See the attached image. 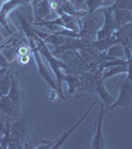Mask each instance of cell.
<instances>
[{
  "instance_id": "6da1fadb",
  "label": "cell",
  "mask_w": 132,
  "mask_h": 149,
  "mask_svg": "<svg viewBox=\"0 0 132 149\" xmlns=\"http://www.w3.org/2000/svg\"><path fill=\"white\" fill-rule=\"evenodd\" d=\"M104 22V14L99 10L94 11L92 14H85L83 18V27L80 31V39L88 45L90 42L97 39V34Z\"/></svg>"
},
{
  "instance_id": "7a4b0ae2",
  "label": "cell",
  "mask_w": 132,
  "mask_h": 149,
  "mask_svg": "<svg viewBox=\"0 0 132 149\" xmlns=\"http://www.w3.org/2000/svg\"><path fill=\"white\" fill-rule=\"evenodd\" d=\"M38 51L40 52V54L44 55L45 58L48 60L50 66L54 71L55 74H56L57 81H56V86H57V92L59 93V95L61 97L63 100H66L63 93V88H62V84H63V76H64V72L62 71V69L65 70L66 68V65L62 60L58 59L52 54V52L48 49V47L46 46L44 42L42 40H40L38 42V47H37Z\"/></svg>"
},
{
  "instance_id": "3957f363",
  "label": "cell",
  "mask_w": 132,
  "mask_h": 149,
  "mask_svg": "<svg viewBox=\"0 0 132 149\" xmlns=\"http://www.w3.org/2000/svg\"><path fill=\"white\" fill-rule=\"evenodd\" d=\"M131 102H132V81L130 76H128L121 83L118 98L115 100V102L108 107L107 111L108 110L110 111V110L115 109L116 107H122L126 110H128L130 109Z\"/></svg>"
},
{
  "instance_id": "277c9868",
  "label": "cell",
  "mask_w": 132,
  "mask_h": 149,
  "mask_svg": "<svg viewBox=\"0 0 132 149\" xmlns=\"http://www.w3.org/2000/svg\"><path fill=\"white\" fill-rule=\"evenodd\" d=\"M97 10H99L104 14V23H102V27L98 30L95 40H101L113 35L115 31V23L113 20V16H112V11H110L107 7L97 9Z\"/></svg>"
},
{
  "instance_id": "5b68a950",
  "label": "cell",
  "mask_w": 132,
  "mask_h": 149,
  "mask_svg": "<svg viewBox=\"0 0 132 149\" xmlns=\"http://www.w3.org/2000/svg\"><path fill=\"white\" fill-rule=\"evenodd\" d=\"M30 44H31V47H32L33 49V54H34V58H35V61L36 63L38 65V70H39V74H41V77H42L43 79L45 80V81L51 86L52 90H56L57 91V86H56V81L53 80L51 74H50V72L48 71V69L45 67L44 65V62H43L42 60V57H41V54L40 52L38 51L37 47L35 46V42L33 40H30ZM58 93V92H57Z\"/></svg>"
},
{
  "instance_id": "8992f818",
  "label": "cell",
  "mask_w": 132,
  "mask_h": 149,
  "mask_svg": "<svg viewBox=\"0 0 132 149\" xmlns=\"http://www.w3.org/2000/svg\"><path fill=\"white\" fill-rule=\"evenodd\" d=\"M104 103H101L100 112L94 124V137H93L92 144V148L93 149H104L105 147V139L104 136V131H102V122H104Z\"/></svg>"
},
{
  "instance_id": "52a82bcc",
  "label": "cell",
  "mask_w": 132,
  "mask_h": 149,
  "mask_svg": "<svg viewBox=\"0 0 132 149\" xmlns=\"http://www.w3.org/2000/svg\"><path fill=\"white\" fill-rule=\"evenodd\" d=\"M7 97L16 104V107L20 109L21 102H22V92L19 88V76L18 73H15L11 76V84L9 92L7 93Z\"/></svg>"
},
{
  "instance_id": "ba28073f",
  "label": "cell",
  "mask_w": 132,
  "mask_h": 149,
  "mask_svg": "<svg viewBox=\"0 0 132 149\" xmlns=\"http://www.w3.org/2000/svg\"><path fill=\"white\" fill-rule=\"evenodd\" d=\"M114 37L116 38L117 43L121 44L123 47L131 48V38H132V23H126L121 26L119 29L114 31Z\"/></svg>"
},
{
  "instance_id": "9c48e42d",
  "label": "cell",
  "mask_w": 132,
  "mask_h": 149,
  "mask_svg": "<svg viewBox=\"0 0 132 149\" xmlns=\"http://www.w3.org/2000/svg\"><path fill=\"white\" fill-rule=\"evenodd\" d=\"M95 104H97V102H92V104L90 105V107H88V109L86 110V111H85V113L83 114V116L81 117V119H80V120H79L78 122H76V123L75 125H74V126H72L71 128L69 129V130H67L66 132H65V133L63 134V135H61V137H60L59 139H58V140H56V141H54V142H53L52 148H54V149H57V148H61L62 146L64 145V143H65V142H66V141H67V139H68V138L69 137V136H71V134L73 133V132L75 131L76 129L78 128V127L81 125V122H83V120H85V117L88 116V114L90 113V110L92 109V107H94Z\"/></svg>"
},
{
  "instance_id": "30bf717a",
  "label": "cell",
  "mask_w": 132,
  "mask_h": 149,
  "mask_svg": "<svg viewBox=\"0 0 132 149\" xmlns=\"http://www.w3.org/2000/svg\"><path fill=\"white\" fill-rule=\"evenodd\" d=\"M20 4H25V2L23 0H7L1 6V10H0V24L2 26H4L8 32H10V30H9L8 26H7V24H8L7 23V16L16 6L20 5Z\"/></svg>"
},
{
  "instance_id": "8fae6325",
  "label": "cell",
  "mask_w": 132,
  "mask_h": 149,
  "mask_svg": "<svg viewBox=\"0 0 132 149\" xmlns=\"http://www.w3.org/2000/svg\"><path fill=\"white\" fill-rule=\"evenodd\" d=\"M9 135L11 138L19 141L21 144L23 143L26 135V124L24 119H18L17 121H14L10 125V131Z\"/></svg>"
},
{
  "instance_id": "7c38bea8",
  "label": "cell",
  "mask_w": 132,
  "mask_h": 149,
  "mask_svg": "<svg viewBox=\"0 0 132 149\" xmlns=\"http://www.w3.org/2000/svg\"><path fill=\"white\" fill-rule=\"evenodd\" d=\"M95 93H97V95H99L100 98L102 100V102H104V105H106V109L104 110L107 111L108 107L115 102V97H112L108 93V91L106 90L102 78H99L97 81V84H95Z\"/></svg>"
},
{
  "instance_id": "4fadbf2b",
  "label": "cell",
  "mask_w": 132,
  "mask_h": 149,
  "mask_svg": "<svg viewBox=\"0 0 132 149\" xmlns=\"http://www.w3.org/2000/svg\"><path fill=\"white\" fill-rule=\"evenodd\" d=\"M35 6V22L43 21L52 12V6L49 0H41Z\"/></svg>"
},
{
  "instance_id": "5bb4252c",
  "label": "cell",
  "mask_w": 132,
  "mask_h": 149,
  "mask_svg": "<svg viewBox=\"0 0 132 149\" xmlns=\"http://www.w3.org/2000/svg\"><path fill=\"white\" fill-rule=\"evenodd\" d=\"M131 11L124 10V9H117L112 11V16L115 23V31L119 29L124 24L131 22Z\"/></svg>"
},
{
  "instance_id": "9a60e30c",
  "label": "cell",
  "mask_w": 132,
  "mask_h": 149,
  "mask_svg": "<svg viewBox=\"0 0 132 149\" xmlns=\"http://www.w3.org/2000/svg\"><path fill=\"white\" fill-rule=\"evenodd\" d=\"M0 111L9 115H18L20 109L7 95L0 97Z\"/></svg>"
},
{
  "instance_id": "2e32d148",
  "label": "cell",
  "mask_w": 132,
  "mask_h": 149,
  "mask_svg": "<svg viewBox=\"0 0 132 149\" xmlns=\"http://www.w3.org/2000/svg\"><path fill=\"white\" fill-rule=\"evenodd\" d=\"M130 64L131 63H125L122 65L109 67V68H105L102 72V79L105 80L107 78L122 73H128V76H130Z\"/></svg>"
},
{
  "instance_id": "e0dca14e",
  "label": "cell",
  "mask_w": 132,
  "mask_h": 149,
  "mask_svg": "<svg viewBox=\"0 0 132 149\" xmlns=\"http://www.w3.org/2000/svg\"><path fill=\"white\" fill-rule=\"evenodd\" d=\"M115 43H117L116 38L114 37V35H111L110 37L104 38V39L92 41V42H90V44H88V46L94 48V49H97V51H99V52H104V51H106L110 46L115 44Z\"/></svg>"
},
{
  "instance_id": "ac0fdd59",
  "label": "cell",
  "mask_w": 132,
  "mask_h": 149,
  "mask_svg": "<svg viewBox=\"0 0 132 149\" xmlns=\"http://www.w3.org/2000/svg\"><path fill=\"white\" fill-rule=\"evenodd\" d=\"M106 54H107V56H108L109 60L125 59L124 48L121 44H119V43H115L112 46H110L108 49L106 50Z\"/></svg>"
},
{
  "instance_id": "d6986e66",
  "label": "cell",
  "mask_w": 132,
  "mask_h": 149,
  "mask_svg": "<svg viewBox=\"0 0 132 149\" xmlns=\"http://www.w3.org/2000/svg\"><path fill=\"white\" fill-rule=\"evenodd\" d=\"M18 19H19V22L21 24V27H22L24 32L26 33V35L29 37V39L36 41V42H39L41 39L36 35V33L34 32V30H33V27H31V26L28 24L27 21H26L21 15H18Z\"/></svg>"
},
{
  "instance_id": "ffe728a7",
  "label": "cell",
  "mask_w": 132,
  "mask_h": 149,
  "mask_svg": "<svg viewBox=\"0 0 132 149\" xmlns=\"http://www.w3.org/2000/svg\"><path fill=\"white\" fill-rule=\"evenodd\" d=\"M63 81H66L69 85V93H72V95L75 93L76 88L80 86V79H79V77L74 76V74H69L64 73Z\"/></svg>"
},
{
  "instance_id": "44dd1931",
  "label": "cell",
  "mask_w": 132,
  "mask_h": 149,
  "mask_svg": "<svg viewBox=\"0 0 132 149\" xmlns=\"http://www.w3.org/2000/svg\"><path fill=\"white\" fill-rule=\"evenodd\" d=\"M11 84V74L9 72H6L3 76L0 78V97L6 95L9 92Z\"/></svg>"
},
{
  "instance_id": "7402d4cb",
  "label": "cell",
  "mask_w": 132,
  "mask_h": 149,
  "mask_svg": "<svg viewBox=\"0 0 132 149\" xmlns=\"http://www.w3.org/2000/svg\"><path fill=\"white\" fill-rule=\"evenodd\" d=\"M110 11H114L117 9H124V10L131 11L132 0H114V2L110 6H107Z\"/></svg>"
},
{
  "instance_id": "603a6c76",
  "label": "cell",
  "mask_w": 132,
  "mask_h": 149,
  "mask_svg": "<svg viewBox=\"0 0 132 149\" xmlns=\"http://www.w3.org/2000/svg\"><path fill=\"white\" fill-rule=\"evenodd\" d=\"M85 4L88 8V14L93 13L101 6H108V3H107L106 0H85Z\"/></svg>"
},
{
  "instance_id": "cb8c5ba5",
  "label": "cell",
  "mask_w": 132,
  "mask_h": 149,
  "mask_svg": "<svg viewBox=\"0 0 132 149\" xmlns=\"http://www.w3.org/2000/svg\"><path fill=\"white\" fill-rule=\"evenodd\" d=\"M63 11V13H66L68 15H71V16H74V17L78 18L79 17V12L76 10L75 6L71 3L68 0H65V1L62 2V5L60 6Z\"/></svg>"
},
{
  "instance_id": "d4e9b609",
  "label": "cell",
  "mask_w": 132,
  "mask_h": 149,
  "mask_svg": "<svg viewBox=\"0 0 132 149\" xmlns=\"http://www.w3.org/2000/svg\"><path fill=\"white\" fill-rule=\"evenodd\" d=\"M8 66H9V62L5 59V57L2 56V55H0V67L7 69L8 68Z\"/></svg>"
},
{
  "instance_id": "484cf974",
  "label": "cell",
  "mask_w": 132,
  "mask_h": 149,
  "mask_svg": "<svg viewBox=\"0 0 132 149\" xmlns=\"http://www.w3.org/2000/svg\"><path fill=\"white\" fill-rule=\"evenodd\" d=\"M74 2H75V4L76 6L81 7V6H83V4H85V0H74Z\"/></svg>"
},
{
  "instance_id": "4316f807",
  "label": "cell",
  "mask_w": 132,
  "mask_h": 149,
  "mask_svg": "<svg viewBox=\"0 0 132 149\" xmlns=\"http://www.w3.org/2000/svg\"><path fill=\"white\" fill-rule=\"evenodd\" d=\"M6 72H7L6 68H2V67H0V78H1V77L6 73Z\"/></svg>"
},
{
  "instance_id": "83f0119b",
  "label": "cell",
  "mask_w": 132,
  "mask_h": 149,
  "mask_svg": "<svg viewBox=\"0 0 132 149\" xmlns=\"http://www.w3.org/2000/svg\"><path fill=\"white\" fill-rule=\"evenodd\" d=\"M107 2H108V6H110L114 2V0H107Z\"/></svg>"
},
{
  "instance_id": "f1b7e54d",
  "label": "cell",
  "mask_w": 132,
  "mask_h": 149,
  "mask_svg": "<svg viewBox=\"0 0 132 149\" xmlns=\"http://www.w3.org/2000/svg\"><path fill=\"white\" fill-rule=\"evenodd\" d=\"M5 1H7V0H0V5H1L2 3H4Z\"/></svg>"
},
{
  "instance_id": "f546056e",
  "label": "cell",
  "mask_w": 132,
  "mask_h": 149,
  "mask_svg": "<svg viewBox=\"0 0 132 149\" xmlns=\"http://www.w3.org/2000/svg\"><path fill=\"white\" fill-rule=\"evenodd\" d=\"M24 2H25V3H29V1H31V0H23Z\"/></svg>"
},
{
  "instance_id": "4dcf8cb0",
  "label": "cell",
  "mask_w": 132,
  "mask_h": 149,
  "mask_svg": "<svg viewBox=\"0 0 132 149\" xmlns=\"http://www.w3.org/2000/svg\"><path fill=\"white\" fill-rule=\"evenodd\" d=\"M4 46H5V45H3V46H1V47H0V50H1V49H2V48H3Z\"/></svg>"
},
{
  "instance_id": "1f68e13d",
  "label": "cell",
  "mask_w": 132,
  "mask_h": 149,
  "mask_svg": "<svg viewBox=\"0 0 132 149\" xmlns=\"http://www.w3.org/2000/svg\"><path fill=\"white\" fill-rule=\"evenodd\" d=\"M1 128H2V124H1V125H0V130H1Z\"/></svg>"
},
{
  "instance_id": "d6a6232c",
  "label": "cell",
  "mask_w": 132,
  "mask_h": 149,
  "mask_svg": "<svg viewBox=\"0 0 132 149\" xmlns=\"http://www.w3.org/2000/svg\"><path fill=\"white\" fill-rule=\"evenodd\" d=\"M54 1H55V0H54Z\"/></svg>"
}]
</instances>
